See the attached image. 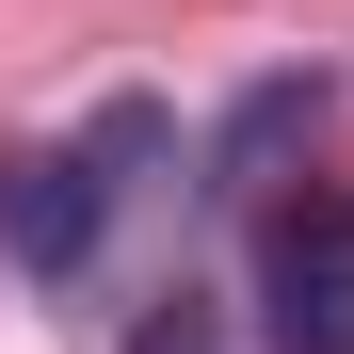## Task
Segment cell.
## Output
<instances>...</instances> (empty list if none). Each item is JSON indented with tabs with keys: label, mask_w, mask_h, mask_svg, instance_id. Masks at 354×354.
Returning a JSON list of instances; mask_svg holds the SVG:
<instances>
[{
	"label": "cell",
	"mask_w": 354,
	"mask_h": 354,
	"mask_svg": "<svg viewBox=\"0 0 354 354\" xmlns=\"http://www.w3.org/2000/svg\"><path fill=\"white\" fill-rule=\"evenodd\" d=\"M258 354H354V242H322V225H274V274H258Z\"/></svg>",
	"instance_id": "7a4b0ae2"
},
{
	"label": "cell",
	"mask_w": 354,
	"mask_h": 354,
	"mask_svg": "<svg viewBox=\"0 0 354 354\" xmlns=\"http://www.w3.org/2000/svg\"><path fill=\"white\" fill-rule=\"evenodd\" d=\"M129 354H225V306H194V290H177V306L129 322Z\"/></svg>",
	"instance_id": "277c9868"
},
{
	"label": "cell",
	"mask_w": 354,
	"mask_h": 354,
	"mask_svg": "<svg viewBox=\"0 0 354 354\" xmlns=\"http://www.w3.org/2000/svg\"><path fill=\"white\" fill-rule=\"evenodd\" d=\"M306 129H322V81H258L242 113H225V145H209V194H225V209H258V194H274V161L306 145Z\"/></svg>",
	"instance_id": "3957f363"
},
{
	"label": "cell",
	"mask_w": 354,
	"mask_h": 354,
	"mask_svg": "<svg viewBox=\"0 0 354 354\" xmlns=\"http://www.w3.org/2000/svg\"><path fill=\"white\" fill-rule=\"evenodd\" d=\"M177 129H161V97H97L65 145H17L0 161V258L17 274H97V242H113V209L145 194V161H161Z\"/></svg>",
	"instance_id": "6da1fadb"
}]
</instances>
